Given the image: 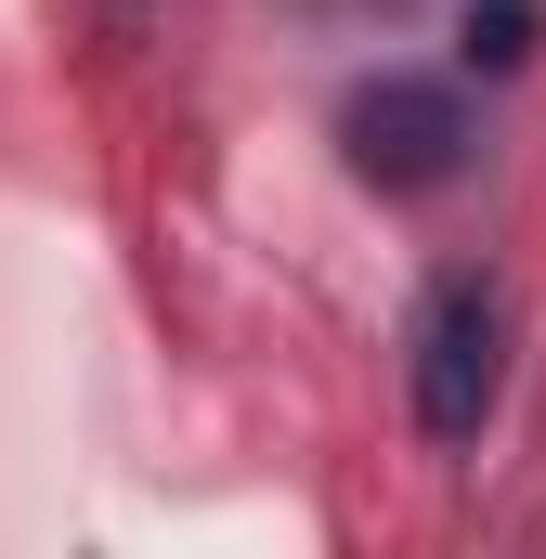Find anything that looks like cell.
I'll use <instances>...</instances> for the list:
<instances>
[{
  "label": "cell",
  "mask_w": 546,
  "mask_h": 559,
  "mask_svg": "<svg viewBox=\"0 0 546 559\" xmlns=\"http://www.w3.org/2000/svg\"><path fill=\"white\" fill-rule=\"evenodd\" d=\"M508 404V299L482 274H442L416 299V429L429 442H482Z\"/></svg>",
  "instance_id": "cell-1"
},
{
  "label": "cell",
  "mask_w": 546,
  "mask_h": 559,
  "mask_svg": "<svg viewBox=\"0 0 546 559\" xmlns=\"http://www.w3.org/2000/svg\"><path fill=\"white\" fill-rule=\"evenodd\" d=\"M352 169L365 182H391V195H429V182H455V156H468V105L442 92V79H378V92H352Z\"/></svg>",
  "instance_id": "cell-2"
},
{
  "label": "cell",
  "mask_w": 546,
  "mask_h": 559,
  "mask_svg": "<svg viewBox=\"0 0 546 559\" xmlns=\"http://www.w3.org/2000/svg\"><path fill=\"white\" fill-rule=\"evenodd\" d=\"M534 39H546L534 0H482V13H468V52H482V66H534Z\"/></svg>",
  "instance_id": "cell-3"
}]
</instances>
